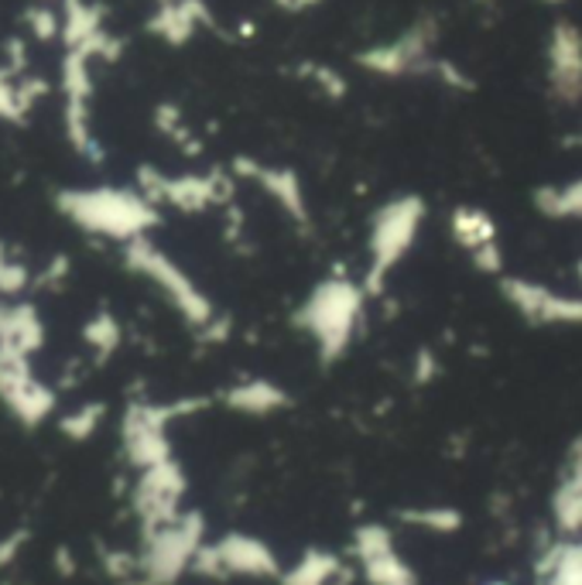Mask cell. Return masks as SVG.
Listing matches in <instances>:
<instances>
[{
	"label": "cell",
	"mask_w": 582,
	"mask_h": 585,
	"mask_svg": "<svg viewBox=\"0 0 582 585\" xmlns=\"http://www.w3.org/2000/svg\"><path fill=\"white\" fill-rule=\"evenodd\" d=\"M59 209L87 233L134 243L141 240L155 222V203L127 188H66L55 195Z\"/></svg>",
	"instance_id": "obj_1"
},
{
	"label": "cell",
	"mask_w": 582,
	"mask_h": 585,
	"mask_svg": "<svg viewBox=\"0 0 582 585\" xmlns=\"http://www.w3.org/2000/svg\"><path fill=\"white\" fill-rule=\"evenodd\" d=\"M360 316H364V291L353 282H343V277H329L301 301V309L295 312V325L312 336L322 364H332L353 343Z\"/></svg>",
	"instance_id": "obj_2"
},
{
	"label": "cell",
	"mask_w": 582,
	"mask_h": 585,
	"mask_svg": "<svg viewBox=\"0 0 582 585\" xmlns=\"http://www.w3.org/2000/svg\"><path fill=\"white\" fill-rule=\"evenodd\" d=\"M422 219H425V206H422V199H414V195L387 203L377 213L374 227H370V271H367L370 291L380 288L384 277L391 274L398 267V261L414 246L419 230H422Z\"/></svg>",
	"instance_id": "obj_3"
},
{
	"label": "cell",
	"mask_w": 582,
	"mask_h": 585,
	"mask_svg": "<svg viewBox=\"0 0 582 585\" xmlns=\"http://www.w3.org/2000/svg\"><path fill=\"white\" fill-rule=\"evenodd\" d=\"M127 267L145 274L148 282H155L192 325H213L216 322L209 298L196 288V282H192V277L172 257H164L148 237L127 243Z\"/></svg>",
	"instance_id": "obj_4"
},
{
	"label": "cell",
	"mask_w": 582,
	"mask_h": 585,
	"mask_svg": "<svg viewBox=\"0 0 582 585\" xmlns=\"http://www.w3.org/2000/svg\"><path fill=\"white\" fill-rule=\"evenodd\" d=\"M0 401H4L27 428L52 414L55 394L32 374V356L21 349H0Z\"/></svg>",
	"instance_id": "obj_5"
},
{
	"label": "cell",
	"mask_w": 582,
	"mask_h": 585,
	"mask_svg": "<svg viewBox=\"0 0 582 585\" xmlns=\"http://www.w3.org/2000/svg\"><path fill=\"white\" fill-rule=\"evenodd\" d=\"M199 404H175V408H158V404H134L124 417V445L130 459L141 466V469H151L158 462H169L172 449H169V422L175 414H185Z\"/></svg>",
	"instance_id": "obj_6"
},
{
	"label": "cell",
	"mask_w": 582,
	"mask_h": 585,
	"mask_svg": "<svg viewBox=\"0 0 582 585\" xmlns=\"http://www.w3.org/2000/svg\"><path fill=\"white\" fill-rule=\"evenodd\" d=\"M504 298L514 309L538 325H582V298L559 295L545 285L524 282V277H504Z\"/></svg>",
	"instance_id": "obj_7"
},
{
	"label": "cell",
	"mask_w": 582,
	"mask_h": 585,
	"mask_svg": "<svg viewBox=\"0 0 582 585\" xmlns=\"http://www.w3.org/2000/svg\"><path fill=\"white\" fill-rule=\"evenodd\" d=\"M145 188L148 203H172L182 213H203L206 206L224 199V185H219L216 175L199 179V175H185V179H164L155 169H141L137 172Z\"/></svg>",
	"instance_id": "obj_8"
},
{
	"label": "cell",
	"mask_w": 582,
	"mask_h": 585,
	"mask_svg": "<svg viewBox=\"0 0 582 585\" xmlns=\"http://www.w3.org/2000/svg\"><path fill=\"white\" fill-rule=\"evenodd\" d=\"M453 237L469 250V257L480 271L497 274L504 264L501 246H497V222L483 213V209H466L459 206L453 213Z\"/></svg>",
	"instance_id": "obj_9"
},
{
	"label": "cell",
	"mask_w": 582,
	"mask_h": 585,
	"mask_svg": "<svg viewBox=\"0 0 582 585\" xmlns=\"http://www.w3.org/2000/svg\"><path fill=\"white\" fill-rule=\"evenodd\" d=\"M551 82L562 96H582V35L559 24L551 35Z\"/></svg>",
	"instance_id": "obj_10"
},
{
	"label": "cell",
	"mask_w": 582,
	"mask_h": 585,
	"mask_svg": "<svg viewBox=\"0 0 582 585\" xmlns=\"http://www.w3.org/2000/svg\"><path fill=\"white\" fill-rule=\"evenodd\" d=\"M199 21H209L206 8L199 4V0H161L158 14L151 18V35L172 42V45H182L192 38V32H196Z\"/></svg>",
	"instance_id": "obj_11"
},
{
	"label": "cell",
	"mask_w": 582,
	"mask_h": 585,
	"mask_svg": "<svg viewBox=\"0 0 582 585\" xmlns=\"http://www.w3.org/2000/svg\"><path fill=\"white\" fill-rule=\"evenodd\" d=\"M185 490V480L179 466L169 459V462H158L151 469H145V480H141V504H145V514H158V517H169L175 500L182 496Z\"/></svg>",
	"instance_id": "obj_12"
},
{
	"label": "cell",
	"mask_w": 582,
	"mask_h": 585,
	"mask_svg": "<svg viewBox=\"0 0 582 585\" xmlns=\"http://www.w3.org/2000/svg\"><path fill=\"white\" fill-rule=\"evenodd\" d=\"M62 42L69 51L90 48L103 35V11L87 0H62Z\"/></svg>",
	"instance_id": "obj_13"
},
{
	"label": "cell",
	"mask_w": 582,
	"mask_h": 585,
	"mask_svg": "<svg viewBox=\"0 0 582 585\" xmlns=\"http://www.w3.org/2000/svg\"><path fill=\"white\" fill-rule=\"evenodd\" d=\"M551 504H556V514L569 531H582V441L569 456V466L562 472V483Z\"/></svg>",
	"instance_id": "obj_14"
},
{
	"label": "cell",
	"mask_w": 582,
	"mask_h": 585,
	"mask_svg": "<svg viewBox=\"0 0 582 585\" xmlns=\"http://www.w3.org/2000/svg\"><path fill=\"white\" fill-rule=\"evenodd\" d=\"M224 401H227V408L243 411V414H271V411L288 404L285 390L274 387L271 380H243V383L227 390Z\"/></svg>",
	"instance_id": "obj_15"
},
{
	"label": "cell",
	"mask_w": 582,
	"mask_h": 585,
	"mask_svg": "<svg viewBox=\"0 0 582 585\" xmlns=\"http://www.w3.org/2000/svg\"><path fill=\"white\" fill-rule=\"evenodd\" d=\"M216 554H219V562H227V569H233V572H251V575L274 572L267 548L251 538H230L227 544L216 548Z\"/></svg>",
	"instance_id": "obj_16"
},
{
	"label": "cell",
	"mask_w": 582,
	"mask_h": 585,
	"mask_svg": "<svg viewBox=\"0 0 582 585\" xmlns=\"http://www.w3.org/2000/svg\"><path fill=\"white\" fill-rule=\"evenodd\" d=\"M62 90L66 103H90L93 96V76H90V55L69 51L62 59Z\"/></svg>",
	"instance_id": "obj_17"
},
{
	"label": "cell",
	"mask_w": 582,
	"mask_h": 585,
	"mask_svg": "<svg viewBox=\"0 0 582 585\" xmlns=\"http://www.w3.org/2000/svg\"><path fill=\"white\" fill-rule=\"evenodd\" d=\"M247 172H254V179L258 182H264L278 199L288 206V213H295V216H301L305 209H301V188H298V182L292 179V175H285V172H274V169H247Z\"/></svg>",
	"instance_id": "obj_18"
},
{
	"label": "cell",
	"mask_w": 582,
	"mask_h": 585,
	"mask_svg": "<svg viewBox=\"0 0 582 585\" xmlns=\"http://www.w3.org/2000/svg\"><path fill=\"white\" fill-rule=\"evenodd\" d=\"M538 206L548 216H582V182H572L556 192H541Z\"/></svg>",
	"instance_id": "obj_19"
},
{
	"label": "cell",
	"mask_w": 582,
	"mask_h": 585,
	"mask_svg": "<svg viewBox=\"0 0 582 585\" xmlns=\"http://www.w3.org/2000/svg\"><path fill=\"white\" fill-rule=\"evenodd\" d=\"M24 21H27V27H32V35H35L38 42H55V38H62V18L55 14L48 4L27 8Z\"/></svg>",
	"instance_id": "obj_20"
},
{
	"label": "cell",
	"mask_w": 582,
	"mask_h": 585,
	"mask_svg": "<svg viewBox=\"0 0 582 585\" xmlns=\"http://www.w3.org/2000/svg\"><path fill=\"white\" fill-rule=\"evenodd\" d=\"M24 106L18 100V82L11 69H0V121L8 124H24Z\"/></svg>",
	"instance_id": "obj_21"
},
{
	"label": "cell",
	"mask_w": 582,
	"mask_h": 585,
	"mask_svg": "<svg viewBox=\"0 0 582 585\" xmlns=\"http://www.w3.org/2000/svg\"><path fill=\"white\" fill-rule=\"evenodd\" d=\"M100 417H103V408L100 404H82L79 411H72L66 422H62V432L69 438H90L96 428H100Z\"/></svg>",
	"instance_id": "obj_22"
},
{
	"label": "cell",
	"mask_w": 582,
	"mask_h": 585,
	"mask_svg": "<svg viewBox=\"0 0 582 585\" xmlns=\"http://www.w3.org/2000/svg\"><path fill=\"white\" fill-rule=\"evenodd\" d=\"M87 343L96 346V349H103V353L117 349V343H121V325L110 319V316H96V319L87 325Z\"/></svg>",
	"instance_id": "obj_23"
},
{
	"label": "cell",
	"mask_w": 582,
	"mask_h": 585,
	"mask_svg": "<svg viewBox=\"0 0 582 585\" xmlns=\"http://www.w3.org/2000/svg\"><path fill=\"white\" fill-rule=\"evenodd\" d=\"M332 572H336V562L322 559V554H312V559L301 562V569L288 578V585H322Z\"/></svg>",
	"instance_id": "obj_24"
},
{
	"label": "cell",
	"mask_w": 582,
	"mask_h": 585,
	"mask_svg": "<svg viewBox=\"0 0 582 585\" xmlns=\"http://www.w3.org/2000/svg\"><path fill=\"white\" fill-rule=\"evenodd\" d=\"M24 285H27L24 264H14V261L0 264V295H18V291H24Z\"/></svg>",
	"instance_id": "obj_25"
},
{
	"label": "cell",
	"mask_w": 582,
	"mask_h": 585,
	"mask_svg": "<svg viewBox=\"0 0 582 585\" xmlns=\"http://www.w3.org/2000/svg\"><path fill=\"white\" fill-rule=\"evenodd\" d=\"M48 93V82L45 79H18V100L24 106V114L32 110L42 96Z\"/></svg>",
	"instance_id": "obj_26"
},
{
	"label": "cell",
	"mask_w": 582,
	"mask_h": 585,
	"mask_svg": "<svg viewBox=\"0 0 582 585\" xmlns=\"http://www.w3.org/2000/svg\"><path fill=\"white\" fill-rule=\"evenodd\" d=\"M0 264H8V250H4V243H0Z\"/></svg>",
	"instance_id": "obj_27"
},
{
	"label": "cell",
	"mask_w": 582,
	"mask_h": 585,
	"mask_svg": "<svg viewBox=\"0 0 582 585\" xmlns=\"http://www.w3.org/2000/svg\"><path fill=\"white\" fill-rule=\"evenodd\" d=\"M579 277H582V261H579Z\"/></svg>",
	"instance_id": "obj_28"
}]
</instances>
